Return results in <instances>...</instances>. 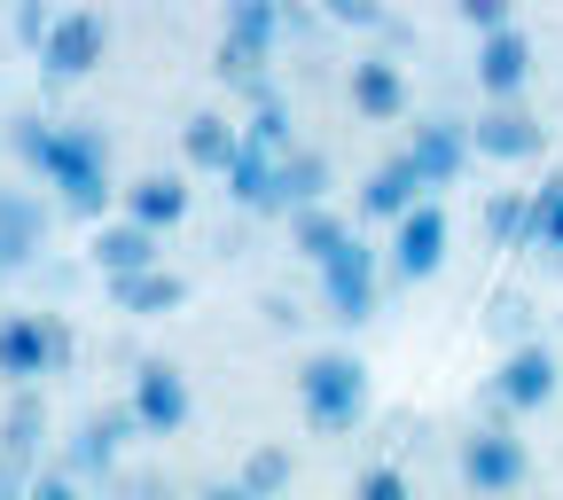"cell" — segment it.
<instances>
[{
  "label": "cell",
  "instance_id": "obj_27",
  "mask_svg": "<svg viewBox=\"0 0 563 500\" xmlns=\"http://www.w3.org/2000/svg\"><path fill=\"white\" fill-rule=\"evenodd\" d=\"M290 477H298L290 446H251V454H243V469H235V485H243L251 500H282V492H290Z\"/></svg>",
  "mask_w": 563,
  "mask_h": 500
},
{
  "label": "cell",
  "instance_id": "obj_33",
  "mask_svg": "<svg viewBox=\"0 0 563 500\" xmlns=\"http://www.w3.org/2000/svg\"><path fill=\"white\" fill-rule=\"evenodd\" d=\"M462 24H470L477 40H493V32L517 24V9H509V0H462Z\"/></svg>",
  "mask_w": 563,
  "mask_h": 500
},
{
  "label": "cell",
  "instance_id": "obj_2",
  "mask_svg": "<svg viewBox=\"0 0 563 500\" xmlns=\"http://www.w3.org/2000/svg\"><path fill=\"white\" fill-rule=\"evenodd\" d=\"M298 414H306V431H321V438H352L368 422V360L361 352H344V344H329V352H306L298 360Z\"/></svg>",
  "mask_w": 563,
  "mask_h": 500
},
{
  "label": "cell",
  "instance_id": "obj_35",
  "mask_svg": "<svg viewBox=\"0 0 563 500\" xmlns=\"http://www.w3.org/2000/svg\"><path fill=\"white\" fill-rule=\"evenodd\" d=\"M24 500H87V485H70L55 462L47 469H32V485H24Z\"/></svg>",
  "mask_w": 563,
  "mask_h": 500
},
{
  "label": "cell",
  "instance_id": "obj_24",
  "mask_svg": "<svg viewBox=\"0 0 563 500\" xmlns=\"http://www.w3.org/2000/svg\"><path fill=\"white\" fill-rule=\"evenodd\" d=\"M282 235H290V251H298V258L329 266V258H336V251H344L352 235H361V227H352L336 203H321V211H298V220H282Z\"/></svg>",
  "mask_w": 563,
  "mask_h": 500
},
{
  "label": "cell",
  "instance_id": "obj_9",
  "mask_svg": "<svg viewBox=\"0 0 563 500\" xmlns=\"http://www.w3.org/2000/svg\"><path fill=\"white\" fill-rule=\"evenodd\" d=\"M125 407H133V431L141 438H173V431H188L196 391H188V376L173 360H141L133 384H125Z\"/></svg>",
  "mask_w": 563,
  "mask_h": 500
},
{
  "label": "cell",
  "instance_id": "obj_37",
  "mask_svg": "<svg viewBox=\"0 0 563 500\" xmlns=\"http://www.w3.org/2000/svg\"><path fill=\"white\" fill-rule=\"evenodd\" d=\"M0 500H24V477L16 469H0Z\"/></svg>",
  "mask_w": 563,
  "mask_h": 500
},
{
  "label": "cell",
  "instance_id": "obj_19",
  "mask_svg": "<svg viewBox=\"0 0 563 500\" xmlns=\"http://www.w3.org/2000/svg\"><path fill=\"white\" fill-rule=\"evenodd\" d=\"M55 235V211L32 196V188H0V258L9 266H32Z\"/></svg>",
  "mask_w": 563,
  "mask_h": 500
},
{
  "label": "cell",
  "instance_id": "obj_4",
  "mask_svg": "<svg viewBox=\"0 0 563 500\" xmlns=\"http://www.w3.org/2000/svg\"><path fill=\"white\" fill-rule=\"evenodd\" d=\"M70 321L63 313H0V376L9 391H32V376L70 368Z\"/></svg>",
  "mask_w": 563,
  "mask_h": 500
},
{
  "label": "cell",
  "instance_id": "obj_13",
  "mask_svg": "<svg viewBox=\"0 0 563 500\" xmlns=\"http://www.w3.org/2000/svg\"><path fill=\"white\" fill-rule=\"evenodd\" d=\"M548 149V125L532 118V102H493L470 118V157H493V165H525Z\"/></svg>",
  "mask_w": 563,
  "mask_h": 500
},
{
  "label": "cell",
  "instance_id": "obj_16",
  "mask_svg": "<svg viewBox=\"0 0 563 500\" xmlns=\"http://www.w3.org/2000/svg\"><path fill=\"white\" fill-rule=\"evenodd\" d=\"M118 203H125L118 220L150 227V235L165 243V235L188 220V173H141V180H125V188H118Z\"/></svg>",
  "mask_w": 563,
  "mask_h": 500
},
{
  "label": "cell",
  "instance_id": "obj_11",
  "mask_svg": "<svg viewBox=\"0 0 563 500\" xmlns=\"http://www.w3.org/2000/svg\"><path fill=\"white\" fill-rule=\"evenodd\" d=\"M110 55V24L95 9H55V32L40 47V70H47V87H70V79H87V70Z\"/></svg>",
  "mask_w": 563,
  "mask_h": 500
},
{
  "label": "cell",
  "instance_id": "obj_12",
  "mask_svg": "<svg viewBox=\"0 0 563 500\" xmlns=\"http://www.w3.org/2000/svg\"><path fill=\"white\" fill-rule=\"evenodd\" d=\"M532 32L525 24H509V32H493V40H477V55H470V70H477V95H485V110L493 102H525L532 95Z\"/></svg>",
  "mask_w": 563,
  "mask_h": 500
},
{
  "label": "cell",
  "instance_id": "obj_6",
  "mask_svg": "<svg viewBox=\"0 0 563 500\" xmlns=\"http://www.w3.org/2000/svg\"><path fill=\"white\" fill-rule=\"evenodd\" d=\"M525 477H532V454H525V438L509 431V422H477V431L462 438V485L477 500H509Z\"/></svg>",
  "mask_w": 563,
  "mask_h": 500
},
{
  "label": "cell",
  "instance_id": "obj_23",
  "mask_svg": "<svg viewBox=\"0 0 563 500\" xmlns=\"http://www.w3.org/2000/svg\"><path fill=\"white\" fill-rule=\"evenodd\" d=\"M243 149H258V157H274V165L298 149V118H290V95H282L274 79H266V87L251 95V125H243Z\"/></svg>",
  "mask_w": 563,
  "mask_h": 500
},
{
  "label": "cell",
  "instance_id": "obj_38",
  "mask_svg": "<svg viewBox=\"0 0 563 500\" xmlns=\"http://www.w3.org/2000/svg\"><path fill=\"white\" fill-rule=\"evenodd\" d=\"M9 274H16V266H9V258H0V290H9Z\"/></svg>",
  "mask_w": 563,
  "mask_h": 500
},
{
  "label": "cell",
  "instance_id": "obj_34",
  "mask_svg": "<svg viewBox=\"0 0 563 500\" xmlns=\"http://www.w3.org/2000/svg\"><path fill=\"white\" fill-rule=\"evenodd\" d=\"M47 32H55V9H47V0H24V9H16V40L40 55V47H47Z\"/></svg>",
  "mask_w": 563,
  "mask_h": 500
},
{
  "label": "cell",
  "instance_id": "obj_17",
  "mask_svg": "<svg viewBox=\"0 0 563 500\" xmlns=\"http://www.w3.org/2000/svg\"><path fill=\"white\" fill-rule=\"evenodd\" d=\"M157 235L150 227H133V220H102L95 235H87V258H95V274L102 281H125V274H157Z\"/></svg>",
  "mask_w": 563,
  "mask_h": 500
},
{
  "label": "cell",
  "instance_id": "obj_26",
  "mask_svg": "<svg viewBox=\"0 0 563 500\" xmlns=\"http://www.w3.org/2000/svg\"><path fill=\"white\" fill-rule=\"evenodd\" d=\"M525 251L563 258V173H548L540 188H525Z\"/></svg>",
  "mask_w": 563,
  "mask_h": 500
},
{
  "label": "cell",
  "instance_id": "obj_36",
  "mask_svg": "<svg viewBox=\"0 0 563 500\" xmlns=\"http://www.w3.org/2000/svg\"><path fill=\"white\" fill-rule=\"evenodd\" d=\"M196 500H251V492H243V485H235V477H220V485H203V492H196Z\"/></svg>",
  "mask_w": 563,
  "mask_h": 500
},
{
  "label": "cell",
  "instance_id": "obj_8",
  "mask_svg": "<svg viewBox=\"0 0 563 500\" xmlns=\"http://www.w3.org/2000/svg\"><path fill=\"white\" fill-rule=\"evenodd\" d=\"M376 298H384V258L368 235H352L329 266H321V305L352 329V321H376Z\"/></svg>",
  "mask_w": 563,
  "mask_h": 500
},
{
  "label": "cell",
  "instance_id": "obj_30",
  "mask_svg": "<svg viewBox=\"0 0 563 500\" xmlns=\"http://www.w3.org/2000/svg\"><path fill=\"white\" fill-rule=\"evenodd\" d=\"M352 500H415V485H407L399 462H368L361 477H352Z\"/></svg>",
  "mask_w": 563,
  "mask_h": 500
},
{
  "label": "cell",
  "instance_id": "obj_22",
  "mask_svg": "<svg viewBox=\"0 0 563 500\" xmlns=\"http://www.w3.org/2000/svg\"><path fill=\"white\" fill-rule=\"evenodd\" d=\"M415 203H431V196H422V180L407 173V157H384V165L361 180V220H376V227H399Z\"/></svg>",
  "mask_w": 563,
  "mask_h": 500
},
{
  "label": "cell",
  "instance_id": "obj_1",
  "mask_svg": "<svg viewBox=\"0 0 563 500\" xmlns=\"http://www.w3.org/2000/svg\"><path fill=\"white\" fill-rule=\"evenodd\" d=\"M9 149L63 196V211H79V220L102 227L118 180H110V141L95 133V118H16L9 125Z\"/></svg>",
  "mask_w": 563,
  "mask_h": 500
},
{
  "label": "cell",
  "instance_id": "obj_32",
  "mask_svg": "<svg viewBox=\"0 0 563 500\" xmlns=\"http://www.w3.org/2000/svg\"><path fill=\"white\" fill-rule=\"evenodd\" d=\"M329 16H336V24H352V32H399V24H391V9H376V0H329Z\"/></svg>",
  "mask_w": 563,
  "mask_h": 500
},
{
  "label": "cell",
  "instance_id": "obj_7",
  "mask_svg": "<svg viewBox=\"0 0 563 500\" xmlns=\"http://www.w3.org/2000/svg\"><path fill=\"white\" fill-rule=\"evenodd\" d=\"M555 352L548 344H509V360L493 368V384H485V407H493V422H509V414H540L548 399H555Z\"/></svg>",
  "mask_w": 563,
  "mask_h": 500
},
{
  "label": "cell",
  "instance_id": "obj_10",
  "mask_svg": "<svg viewBox=\"0 0 563 500\" xmlns=\"http://www.w3.org/2000/svg\"><path fill=\"white\" fill-rule=\"evenodd\" d=\"M446 243H454V220H446V203L431 196V203H415V211H407V220L391 227V251H384V274L399 281V290H407V281H431V274L446 266Z\"/></svg>",
  "mask_w": 563,
  "mask_h": 500
},
{
  "label": "cell",
  "instance_id": "obj_20",
  "mask_svg": "<svg viewBox=\"0 0 563 500\" xmlns=\"http://www.w3.org/2000/svg\"><path fill=\"white\" fill-rule=\"evenodd\" d=\"M40 446H47V399L40 391H9V407H0V469H16L32 485Z\"/></svg>",
  "mask_w": 563,
  "mask_h": 500
},
{
  "label": "cell",
  "instance_id": "obj_28",
  "mask_svg": "<svg viewBox=\"0 0 563 500\" xmlns=\"http://www.w3.org/2000/svg\"><path fill=\"white\" fill-rule=\"evenodd\" d=\"M228 196H235L243 211H274V157L243 149V157L228 165Z\"/></svg>",
  "mask_w": 563,
  "mask_h": 500
},
{
  "label": "cell",
  "instance_id": "obj_31",
  "mask_svg": "<svg viewBox=\"0 0 563 500\" xmlns=\"http://www.w3.org/2000/svg\"><path fill=\"white\" fill-rule=\"evenodd\" d=\"M110 500H180V485L165 469H118L110 477Z\"/></svg>",
  "mask_w": 563,
  "mask_h": 500
},
{
  "label": "cell",
  "instance_id": "obj_14",
  "mask_svg": "<svg viewBox=\"0 0 563 500\" xmlns=\"http://www.w3.org/2000/svg\"><path fill=\"white\" fill-rule=\"evenodd\" d=\"M407 173L422 180V196L431 188H454L462 173H470V125H454V118H422L415 133H407Z\"/></svg>",
  "mask_w": 563,
  "mask_h": 500
},
{
  "label": "cell",
  "instance_id": "obj_25",
  "mask_svg": "<svg viewBox=\"0 0 563 500\" xmlns=\"http://www.w3.org/2000/svg\"><path fill=\"white\" fill-rule=\"evenodd\" d=\"M110 305L118 313H141V321H150V313H180L188 305V281L180 274H125V281H110Z\"/></svg>",
  "mask_w": 563,
  "mask_h": 500
},
{
  "label": "cell",
  "instance_id": "obj_29",
  "mask_svg": "<svg viewBox=\"0 0 563 500\" xmlns=\"http://www.w3.org/2000/svg\"><path fill=\"white\" fill-rule=\"evenodd\" d=\"M485 235L501 243V251H509V243H525V188H501V196L485 203Z\"/></svg>",
  "mask_w": 563,
  "mask_h": 500
},
{
  "label": "cell",
  "instance_id": "obj_15",
  "mask_svg": "<svg viewBox=\"0 0 563 500\" xmlns=\"http://www.w3.org/2000/svg\"><path fill=\"white\" fill-rule=\"evenodd\" d=\"M344 102H352V118H368V125L407 118V63H391V55H352V63H344Z\"/></svg>",
  "mask_w": 563,
  "mask_h": 500
},
{
  "label": "cell",
  "instance_id": "obj_5",
  "mask_svg": "<svg viewBox=\"0 0 563 500\" xmlns=\"http://www.w3.org/2000/svg\"><path fill=\"white\" fill-rule=\"evenodd\" d=\"M125 438H141V431H133V407H125V399H110V407H95V414L79 422V431L63 438L55 469H63L70 485H110V477H118Z\"/></svg>",
  "mask_w": 563,
  "mask_h": 500
},
{
  "label": "cell",
  "instance_id": "obj_3",
  "mask_svg": "<svg viewBox=\"0 0 563 500\" xmlns=\"http://www.w3.org/2000/svg\"><path fill=\"white\" fill-rule=\"evenodd\" d=\"M282 24H290V9L282 0H235L228 24H220V55H211V70H220L228 87H266V63L282 47Z\"/></svg>",
  "mask_w": 563,
  "mask_h": 500
},
{
  "label": "cell",
  "instance_id": "obj_21",
  "mask_svg": "<svg viewBox=\"0 0 563 500\" xmlns=\"http://www.w3.org/2000/svg\"><path fill=\"white\" fill-rule=\"evenodd\" d=\"M180 157H188V173H220V180H228V165L243 157V125L220 118V110H196V118L180 125Z\"/></svg>",
  "mask_w": 563,
  "mask_h": 500
},
{
  "label": "cell",
  "instance_id": "obj_18",
  "mask_svg": "<svg viewBox=\"0 0 563 500\" xmlns=\"http://www.w3.org/2000/svg\"><path fill=\"white\" fill-rule=\"evenodd\" d=\"M329 188H336L329 157L298 141V149L274 165V220H298V211H321V203H329Z\"/></svg>",
  "mask_w": 563,
  "mask_h": 500
}]
</instances>
